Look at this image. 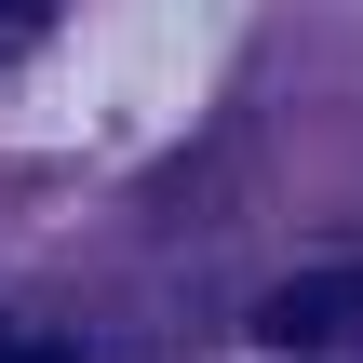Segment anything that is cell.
I'll return each mask as SVG.
<instances>
[{
  "label": "cell",
  "mask_w": 363,
  "mask_h": 363,
  "mask_svg": "<svg viewBox=\"0 0 363 363\" xmlns=\"http://www.w3.org/2000/svg\"><path fill=\"white\" fill-rule=\"evenodd\" d=\"M256 337H269V350H350L363 337V256H323V269L269 283V296H256Z\"/></svg>",
  "instance_id": "obj_1"
},
{
  "label": "cell",
  "mask_w": 363,
  "mask_h": 363,
  "mask_svg": "<svg viewBox=\"0 0 363 363\" xmlns=\"http://www.w3.org/2000/svg\"><path fill=\"white\" fill-rule=\"evenodd\" d=\"M40 13H54V0H0V67H13V54L40 40Z\"/></svg>",
  "instance_id": "obj_2"
},
{
  "label": "cell",
  "mask_w": 363,
  "mask_h": 363,
  "mask_svg": "<svg viewBox=\"0 0 363 363\" xmlns=\"http://www.w3.org/2000/svg\"><path fill=\"white\" fill-rule=\"evenodd\" d=\"M0 363H81V350H67V337H27V323H13V337H0Z\"/></svg>",
  "instance_id": "obj_3"
}]
</instances>
